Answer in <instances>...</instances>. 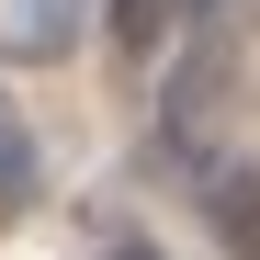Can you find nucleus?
Segmentation results:
<instances>
[{"mask_svg":"<svg viewBox=\"0 0 260 260\" xmlns=\"http://www.w3.org/2000/svg\"><path fill=\"white\" fill-rule=\"evenodd\" d=\"M23 192H34V136H23V113L0 102V215H12Z\"/></svg>","mask_w":260,"mask_h":260,"instance_id":"nucleus-1","label":"nucleus"},{"mask_svg":"<svg viewBox=\"0 0 260 260\" xmlns=\"http://www.w3.org/2000/svg\"><path fill=\"white\" fill-rule=\"evenodd\" d=\"M170 12H192V0H113V46H158Z\"/></svg>","mask_w":260,"mask_h":260,"instance_id":"nucleus-2","label":"nucleus"},{"mask_svg":"<svg viewBox=\"0 0 260 260\" xmlns=\"http://www.w3.org/2000/svg\"><path fill=\"white\" fill-rule=\"evenodd\" d=\"M215 204H226V238H238V249H260V170H249V181H226Z\"/></svg>","mask_w":260,"mask_h":260,"instance_id":"nucleus-3","label":"nucleus"},{"mask_svg":"<svg viewBox=\"0 0 260 260\" xmlns=\"http://www.w3.org/2000/svg\"><path fill=\"white\" fill-rule=\"evenodd\" d=\"M12 46H34V57L68 46V0H34V23H12Z\"/></svg>","mask_w":260,"mask_h":260,"instance_id":"nucleus-4","label":"nucleus"}]
</instances>
